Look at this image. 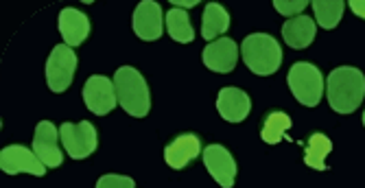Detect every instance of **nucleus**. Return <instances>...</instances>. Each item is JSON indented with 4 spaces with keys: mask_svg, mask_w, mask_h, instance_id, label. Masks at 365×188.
Masks as SVG:
<instances>
[{
    "mask_svg": "<svg viewBox=\"0 0 365 188\" xmlns=\"http://www.w3.org/2000/svg\"><path fill=\"white\" fill-rule=\"evenodd\" d=\"M326 97L337 114H352L365 97V75L354 66H339L326 79Z\"/></svg>",
    "mask_w": 365,
    "mask_h": 188,
    "instance_id": "nucleus-1",
    "label": "nucleus"
},
{
    "mask_svg": "<svg viewBox=\"0 0 365 188\" xmlns=\"http://www.w3.org/2000/svg\"><path fill=\"white\" fill-rule=\"evenodd\" d=\"M114 88L118 105L134 118H145L151 110V94L145 77L131 66H120L114 73Z\"/></svg>",
    "mask_w": 365,
    "mask_h": 188,
    "instance_id": "nucleus-2",
    "label": "nucleus"
},
{
    "mask_svg": "<svg viewBox=\"0 0 365 188\" xmlns=\"http://www.w3.org/2000/svg\"><path fill=\"white\" fill-rule=\"evenodd\" d=\"M241 55L245 66L260 77L278 73L282 64V48L276 38L267 33H252L241 44Z\"/></svg>",
    "mask_w": 365,
    "mask_h": 188,
    "instance_id": "nucleus-3",
    "label": "nucleus"
},
{
    "mask_svg": "<svg viewBox=\"0 0 365 188\" xmlns=\"http://www.w3.org/2000/svg\"><path fill=\"white\" fill-rule=\"evenodd\" d=\"M287 83L297 103H302L304 108L319 105L326 83L317 66L309 64V61H295L287 75Z\"/></svg>",
    "mask_w": 365,
    "mask_h": 188,
    "instance_id": "nucleus-4",
    "label": "nucleus"
},
{
    "mask_svg": "<svg viewBox=\"0 0 365 188\" xmlns=\"http://www.w3.org/2000/svg\"><path fill=\"white\" fill-rule=\"evenodd\" d=\"M77 70V55L68 44H57L46 59V83L53 92L61 94L71 88Z\"/></svg>",
    "mask_w": 365,
    "mask_h": 188,
    "instance_id": "nucleus-5",
    "label": "nucleus"
},
{
    "mask_svg": "<svg viewBox=\"0 0 365 188\" xmlns=\"http://www.w3.org/2000/svg\"><path fill=\"white\" fill-rule=\"evenodd\" d=\"M59 136H61V145H63L66 153H68L73 160L88 158V155H92L96 151V147H98L96 130H94V125L88 122V120L61 122Z\"/></svg>",
    "mask_w": 365,
    "mask_h": 188,
    "instance_id": "nucleus-6",
    "label": "nucleus"
},
{
    "mask_svg": "<svg viewBox=\"0 0 365 188\" xmlns=\"http://www.w3.org/2000/svg\"><path fill=\"white\" fill-rule=\"evenodd\" d=\"M83 101H86V108L96 116L110 114L118 105L114 81H110L103 75H92L83 85Z\"/></svg>",
    "mask_w": 365,
    "mask_h": 188,
    "instance_id": "nucleus-7",
    "label": "nucleus"
},
{
    "mask_svg": "<svg viewBox=\"0 0 365 188\" xmlns=\"http://www.w3.org/2000/svg\"><path fill=\"white\" fill-rule=\"evenodd\" d=\"M0 169L7 175H18V173H29L36 177L46 175V164L38 158L36 151H31L22 145H9L0 151Z\"/></svg>",
    "mask_w": 365,
    "mask_h": 188,
    "instance_id": "nucleus-8",
    "label": "nucleus"
},
{
    "mask_svg": "<svg viewBox=\"0 0 365 188\" xmlns=\"http://www.w3.org/2000/svg\"><path fill=\"white\" fill-rule=\"evenodd\" d=\"M61 136L57 134V127L51 120H40L33 136V151L38 158L46 164V169H57L63 162V153L59 149Z\"/></svg>",
    "mask_w": 365,
    "mask_h": 188,
    "instance_id": "nucleus-9",
    "label": "nucleus"
},
{
    "mask_svg": "<svg viewBox=\"0 0 365 188\" xmlns=\"http://www.w3.org/2000/svg\"><path fill=\"white\" fill-rule=\"evenodd\" d=\"M204 164L212 179L221 188H232L237 179V162L232 158V153L223 145H210L204 149Z\"/></svg>",
    "mask_w": 365,
    "mask_h": 188,
    "instance_id": "nucleus-10",
    "label": "nucleus"
},
{
    "mask_svg": "<svg viewBox=\"0 0 365 188\" xmlns=\"http://www.w3.org/2000/svg\"><path fill=\"white\" fill-rule=\"evenodd\" d=\"M167 24V16H162V7L153 0H143L134 11V33L145 42H155L162 38V28Z\"/></svg>",
    "mask_w": 365,
    "mask_h": 188,
    "instance_id": "nucleus-11",
    "label": "nucleus"
},
{
    "mask_svg": "<svg viewBox=\"0 0 365 188\" xmlns=\"http://www.w3.org/2000/svg\"><path fill=\"white\" fill-rule=\"evenodd\" d=\"M239 53H241V48L237 46L235 40L219 38L204 48V64L208 70L225 75V73H232L237 68Z\"/></svg>",
    "mask_w": 365,
    "mask_h": 188,
    "instance_id": "nucleus-12",
    "label": "nucleus"
},
{
    "mask_svg": "<svg viewBox=\"0 0 365 188\" xmlns=\"http://www.w3.org/2000/svg\"><path fill=\"white\" fill-rule=\"evenodd\" d=\"M252 99L241 88H223L217 97V112L227 122H243L250 116Z\"/></svg>",
    "mask_w": 365,
    "mask_h": 188,
    "instance_id": "nucleus-13",
    "label": "nucleus"
},
{
    "mask_svg": "<svg viewBox=\"0 0 365 188\" xmlns=\"http://www.w3.org/2000/svg\"><path fill=\"white\" fill-rule=\"evenodd\" d=\"M59 24V33L63 38V42L68 44L71 48L83 44L90 36V20L83 11L75 9V7H66L59 11L57 18Z\"/></svg>",
    "mask_w": 365,
    "mask_h": 188,
    "instance_id": "nucleus-14",
    "label": "nucleus"
},
{
    "mask_svg": "<svg viewBox=\"0 0 365 188\" xmlns=\"http://www.w3.org/2000/svg\"><path fill=\"white\" fill-rule=\"evenodd\" d=\"M199 153H204L199 136L197 134H182L173 142H169L167 147H164V162H167L171 169L180 171L186 164H190Z\"/></svg>",
    "mask_w": 365,
    "mask_h": 188,
    "instance_id": "nucleus-15",
    "label": "nucleus"
},
{
    "mask_svg": "<svg viewBox=\"0 0 365 188\" xmlns=\"http://www.w3.org/2000/svg\"><path fill=\"white\" fill-rule=\"evenodd\" d=\"M315 36H317V22L309 16H297L282 24L284 44L295 51H302V48L311 46Z\"/></svg>",
    "mask_w": 365,
    "mask_h": 188,
    "instance_id": "nucleus-16",
    "label": "nucleus"
},
{
    "mask_svg": "<svg viewBox=\"0 0 365 188\" xmlns=\"http://www.w3.org/2000/svg\"><path fill=\"white\" fill-rule=\"evenodd\" d=\"M227 26H230V14L225 11V7H221L219 3H208L202 20V36L208 42H215V38L219 40V36L225 33Z\"/></svg>",
    "mask_w": 365,
    "mask_h": 188,
    "instance_id": "nucleus-17",
    "label": "nucleus"
},
{
    "mask_svg": "<svg viewBox=\"0 0 365 188\" xmlns=\"http://www.w3.org/2000/svg\"><path fill=\"white\" fill-rule=\"evenodd\" d=\"M333 151V140H330L326 134H313L307 142V151H304V164L315 169V171H328L326 164V155Z\"/></svg>",
    "mask_w": 365,
    "mask_h": 188,
    "instance_id": "nucleus-18",
    "label": "nucleus"
},
{
    "mask_svg": "<svg viewBox=\"0 0 365 188\" xmlns=\"http://www.w3.org/2000/svg\"><path fill=\"white\" fill-rule=\"evenodd\" d=\"M311 7L315 11V22L322 28L330 31V28H335L341 22L346 3H344V0H315Z\"/></svg>",
    "mask_w": 365,
    "mask_h": 188,
    "instance_id": "nucleus-19",
    "label": "nucleus"
},
{
    "mask_svg": "<svg viewBox=\"0 0 365 188\" xmlns=\"http://www.w3.org/2000/svg\"><path fill=\"white\" fill-rule=\"evenodd\" d=\"M291 116L284 114V112H272L264 116V125H262V132H260V138L262 142H267V145H278L284 134L291 130Z\"/></svg>",
    "mask_w": 365,
    "mask_h": 188,
    "instance_id": "nucleus-20",
    "label": "nucleus"
},
{
    "mask_svg": "<svg viewBox=\"0 0 365 188\" xmlns=\"http://www.w3.org/2000/svg\"><path fill=\"white\" fill-rule=\"evenodd\" d=\"M167 31H169V36L180 44H188L195 40V31L188 20V14L182 9H171L167 14Z\"/></svg>",
    "mask_w": 365,
    "mask_h": 188,
    "instance_id": "nucleus-21",
    "label": "nucleus"
},
{
    "mask_svg": "<svg viewBox=\"0 0 365 188\" xmlns=\"http://www.w3.org/2000/svg\"><path fill=\"white\" fill-rule=\"evenodd\" d=\"M274 7L280 16L297 18V16H302V11L309 7V3L307 0H276Z\"/></svg>",
    "mask_w": 365,
    "mask_h": 188,
    "instance_id": "nucleus-22",
    "label": "nucleus"
},
{
    "mask_svg": "<svg viewBox=\"0 0 365 188\" xmlns=\"http://www.w3.org/2000/svg\"><path fill=\"white\" fill-rule=\"evenodd\" d=\"M96 188H136V182L127 175H103L98 177Z\"/></svg>",
    "mask_w": 365,
    "mask_h": 188,
    "instance_id": "nucleus-23",
    "label": "nucleus"
},
{
    "mask_svg": "<svg viewBox=\"0 0 365 188\" xmlns=\"http://www.w3.org/2000/svg\"><path fill=\"white\" fill-rule=\"evenodd\" d=\"M350 9L354 11V16H359V18H363L365 20V0H350Z\"/></svg>",
    "mask_w": 365,
    "mask_h": 188,
    "instance_id": "nucleus-24",
    "label": "nucleus"
},
{
    "mask_svg": "<svg viewBox=\"0 0 365 188\" xmlns=\"http://www.w3.org/2000/svg\"><path fill=\"white\" fill-rule=\"evenodd\" d=\"M173 9H182V11H186V9H190V7H197L199 5V0H173Z\"/></svg>",
    "mask_w": 365,
    "mask_h": 188,
    "instance_id": "nucleus-25",
    "label": "nucleus"
},
{
    "mask_svg": "<svg viewBox=\"0 0 365 188\" xmlns=\"http://www.w3.org/2000/svg\"><path fill=\"white\" fill-rule=\"evenodd\" d=\"M363 127H365V112H363Z\"/></svg>",
    "mask_w": 365,
    "mask_h": 188,
    "instance_id": "nucleus-26",
    "label": "nucleus"
}]
</instances>
